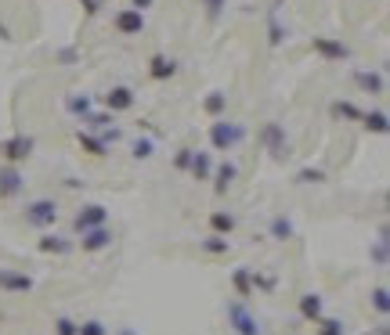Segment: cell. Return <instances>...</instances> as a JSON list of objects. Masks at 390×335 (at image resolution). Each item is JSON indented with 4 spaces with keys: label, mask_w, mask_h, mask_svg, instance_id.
<instances>
[{
    "label": "cell",
    "mask_w": 390,
    "mask_h": 335,
    "mask_svg": "<svg viewBox=\"0 0 390 335\" xmlns=\"http://www.w3.org/2000/svg\"><path fill=\"white\" fill-rule=\"evenodd\" d=\"M315 335H347V324L340 321V317H318L315 321Z\"/></svg>",
    "instance_id": "cell-32"
},
{
    "label": "cell",
    "mask_w": 390,
    "mask_h": 335,
    "mask_svg": "<svg viewBox=\"0 0 390 335\" xmlns=\"http://www.w3.org/2000/svg\"><path fill=\"white\" fill-rule=\"evenodd\" d=\"M116 123V115L105 108V112H87L83 119H80V130H95V134H102V130H109Z\"/></svg>",
    "instance_id": "cell-25"
},
{
    "label": "cell",
    "mask_w": 390,
    "mask_h": 335,
    "mask_svg": "<svg viewBox=\"0 0 390 335\" xmlns=\"http://www.w3.org/2000/svg\"><path fill=\"white\" fill-rule=\"evenodd\" d=\"M80 8H83V15H102V8H105V0H80Z\"/></svg>",
    "instance_id": "cell-41"
},
{
    "label": "cell",
    "mask_w": 390,
    "mask_h": 335,
    "mask_svg": "<svg viewBox=\"0 0 390 335\" xmlns=\"http://www.w3.org/2000/svg\"><path fill=\"white\" fill-rule=\"evenodd\" d=\"M209 180H214V191H217V195H228V188L238 180V166H235L231 159L214 163V173H209Z\"/></svg>",
    "instance_id": "cell-14"
},
{
    "label": "cell",
    "mask_w": 390,
    "mask_h": 335,
    "mask_svg": "<svg viewBox=\"0 0 390 335\" xmlns=\"http://www.w3.org/2000/svg\"><path fill=\"white\" fill-rule=\"evenodd\" d=\"M54 62L58 65H80V51L76 47H58L54 51Z\"/></svg>",
    "instance_id": "cell-37"
},
{
    "label": "cell",
    "mask_w": 390,
    "mask_h": 335,
    "mask_svg": "<svg viewBox=\"0 0 390 335\" xmlns=\"http://www.w3.org/2000/svg\"><path fill=\"white\" fill-rule=\"evenodd\" d=\"M369 260H372V267H386L390 263V231H386V224L379 227V238H376V246L369 249Z\"/></svg>",
    "instance_id": "cell-22"
},
{
    "label": "cell",
    "mask_w": 390,
    "mask_h": 335,
    "mask_svg": "<svg viewBox=\"0 0 390 335\" xmlns=\"http://www.w3.org/2000/svg\"><path fill=\"white\" fill-rule=\"evenodd\" d=\"M112 25H116V33H119V37H141V33H145V11H138V8H123V11H116V15H112Z\"/></svg>",
    "instance_id": "cell-8"
},
{
    "label": "cell",
    "mask_w": 390,
    "mask_h": 335,
    "mask_svg": "<svg viewBox=\"0 0 390 335\" xmlns=\"http://www.w3.org/2000/svg\"><path fill=\"white\" fill-rule=\"evenodd\" d=\"M188 173L192 180H209V173H214V151H192V163H188Z\"/></svg>",
    "instance_id": "cell-18"
},
{
    "label": "cell",
    "mask_w": 390,
    "mask_h": 335,
    "mask_svg": "<svg viewBox=\"0 0 390 335\" xmlns=\"http://www.w3.org/2000/svg\"><path fill=\"white\" fill-rule=\"evenodd\" d=\"M37 249H40L44 256H69V253L76 249V241H73V238H62V234H44V238H37Z\"/></svg>",
    "instance_id": "cell-15"
},
{
    "label": "cell",
    "mask_w": 390,
    "mask_h": 335,
    "mask_svg": "<svg viewBox=\"0 0 390 335\" xmlns=\"http://www.w3.org/2000/svg\"><path fill=\"white\" fill-rule=\"evenodd\" d=\"M152 4H156V0H130V8H138V11H148Z\"/></svg>",
    "instance_id": "cell-42"
},
{
    "label": "cell",
    "mask_w": 390,
    "mask_h": 335,
    "mask_svg": "<svg viewBox=\"0 0 390 335\" xmlns=\"http://www.w3.org/2000/svg\"><path fill=\"white\" fill-rule=\"evenodd\" d=\"M202 112L209 119H221L228 112V94H224V90H209V94L202 98Z\"/></svg>",
    "instance_id": "cell-27"
},
{
    "label": "cell",
    "mask_w": 390,
    "mask_h": 335,
    "mask_svg": "<svg viewBox=\"0 0 390 335\" xmlns=\"http://www.w3.org/2000/svg\"><path fill=\"white\" fill-rule=\"evenodd\" d=\"M76 144L87 151V156H95V159H105L109 156V141L95 130H76Z\"/></svg>",
    "instance_id": "cell-17"
},
{
    "label": "cell",
    "mask_w": 390,
    "mask_h": 335,
    "mask_svg": "<svg viewBox=\"0 0 390 335\" xmlns=\"http://www.w3.org/2000/svg\"><path fill=\"white\" fill-rule=\"evenodd\" d=\"M76 246H80L83 253H105V249L112 246V231H109V224L91 227V231H80V241H76Z\"/></svg>",
    "instance_id": "cell-11"
},
{
    "label": "cell",
    "mask_w": 390,
    "mask_h": 335,
    "mask_svg": "<svg viewBox=\"0 0 390 335\" xmlns=\"http://www.w3.org/2000/svg\"><path fill=\"white\" fill-rule=\"evenodd\" d=\"M177 58H170V54H152L148 58V80H156V83H166V80H173L177 76Z\"/></svg>",
    "instance_id": "cell-13"
},
{
    "label": "cell",
    "mask_w": 390,
    "mask_h": 335,
    "mask_svg": "<svg viewBox=\"0 0 390 335\" xmlns=\"http://www.w3.org/2000/svg\"><path fill=\"white\" fill-rule=\"evenodd\" d=\"M289 40V25L279 18V11H272V18H267V47H282Z\"/></svg>",
    "instance_id": "cell-26"
},
{
    "label": "cell",
    "mask_w": 390,
    "mask_h": 335,
    "mask_svg": "<svg viewBox=\"0 0 390 335\" xmlns=\"http://www.w3.org/2000/svg\"><path fill=\"white\" fill-rule=\"evenodd\" d=\"M235 227H238V220L231 217V213H224V209L209 213V231H214V234H231Z\"/></svg>",
    "instance_id": "cell-29"
},
{
    "label": "cell",
    "mask_w": 390,
    "mask_h": 335,
    "mask_svg": "<svg viewBox=\"0 0 390 335\" xmlns=\"http://www.w3.org/2000/svg\"><path fill=\"white\" fill-rule=\"evenodd\" d=\"M76 328H80V324H76L73 317H58V321H54V335H76Z\"/></svg>",
    "instance_id": "cell-40"
},
{
    "label": "cell",
    "mask_w": 390,
    "mask_h": 335,
    "mask_svg": "<svg viewBox=\"0 0 390 335\" xmlns=\"http://www.w3.org/2000/svg\"><path fill=\"white\" fill-rule=\"evenodd\" d=\"M296 310H300V317H304L307 324H315L322 314H325V299L318 296V292H304L296 299Z\"/></svg>",
    "instance_id": "cell-16"
},
{
    "label": "cell",
    "mask_w": 390,
    "mask_h": 335,
    "mask_svg": "<svg viewBox=\"0 0 390 335\" xmlns=\"http://www.w3.org/2000/svg\"><path fill=\"white\" fill-rule=\"evenodd\" d=\"M66 112L73 119H83L87 112H95V98L83 94V90H73V94H66Z\"/></svg>",
    "instance_id": "cell-19"
},
{
    "label": "cell",
    "mask_w": 390,
    "mask_h": 335,
    "mask_svg": "<svg viewBox=\"0 0 390 335\" xmlns=\"http://www.w3.org/2000/svg\"><path fill=\"white\" fill-rule=\"evenodd\" d=\"M76 335H109V328H105L102 321H83V324L76 328Z\"/></svg>",
    "instance_id": "cell-39"
},
{
    "label": "cell",
    "mask_w": 390,
    "mask_h": 335,
    "mask_svg": "<svg viewBox=\"0 0 390 335\" xmlns=\"http://www.w3.org/2000/svg\"><path fill=\"white\" fill-rule=\"evenodd\" d=\"M311 51L318 58H325V62H351V47L343 40H336V37H315Z\"/></svg>",
    "instance_id": "cell-7"
},
{
    "label": "cell",
    "mask_w": 390,
    "mask_h": 335,
    "mask_svg": "<svg viewBox=\"0 0 390 335\" xmlns=\"http://www.w3.org/2000/svg\"><path fill=\"white\" fill-rule=\"evenodd\" d=\"M102 224H109V209H105L102 202H87V206H80V209H76V217H73L76 234H80V231H91V227H102Z\"/></svg>",
    "instance_id": "cell-6"
},
{
    "label": "cell",
    "mask_w": 390,
    "mask_h": 335,
    "mask_svg": "<svg viewBox=\"0 0 390 335\" xmlns=\"http://www.w3.org/2000/svg\"><path fill=\"white\" fill-rule=\"evenodd\" d=\"M267 238H275V241H289V238H296V224L286 217V213H275L272 224H267Z\"/></svg>",
    "instance_id": "cell-20"
},
{
    "label": "cell",
    "mask_w": 390,
    "mask_h": 335,
    "mask_svg": "<svg viewBox=\"0 0 390 335\" xmlns=\"http://www.w3.org/2000/svg\"><path fill=\"white\" fill-rule=\"evenodd\" d=\"M224 314H228V328H231L235 335H264V324H260V317L246 307V299H231L228 307H224Z\"/></svg>",
    "instance_id": "cell-2"
},
{
    "label": "cell",
    "mask_w": 390,
    "mask_h": 335,
    "mask_svg": "<svg viewBox=\"0 0 390 335\" xmlns=\"http://www.w3.org/2000/svg\"><path fill=\"white\" fill-rule=\"evenodd\" d=\"M25 191V173L15 163L0 166V198H18Z\"/></svg>",
    "instance_id": "cell-9"
},
{
    "label": "cell",
    "mask_w": 390,
    "mask_h": 335,
    "mask_svg": "<svg viewBox=\"0 0 390 335\" xmlns=\"http://www.w3.org/2000/svg\"><path fill=\"white\" fill-rule=\"evenodd\" d=\"M275 285H279L275 274H260V270H253V292H257V289H260V292H275Z\"/></svg>",
    "instance_id": "cell-36"
},
{
    "label": "cell",
    "mask_w": 390,
    "mask_h": 335,
    "mask_svg": "<svg viewBox=\"0 0 390 335\" xmlns=\"http://www.w3.org/2000/svg\"><path fill=\"white\" fill-rule=\"evenodd\" d=\"M33 148H37V141L29 137V134H15V137H4L0 141V159L4 163H25L29 156H33Z\"/></svg>",
    "instance_id": "cell-5"
},
{
    "label": "cell",
    "mask_w": 390,
    "mask_h": 335,
    "mask_svg": "<svg viewBox=\"0 0 390 335\" xmlns=\"http://www.w3.org/2000/svg\"><path fill=\"white\" fill-rule=\"evenodd\" d=\"M243 141H246V127L243 123H231L228 115L209 123V148L214 151H235Z\"/></svg>",
    "instance_id": "cell-1"
},
{
    "label": "cell",
    "mask_w": 390,
    "mask_h": 335,
    "mask_svg": "<svg viewBox=\"0 0 390 335\" xmlns=\"http://www.w3.org/2000/svg\"><path fill=\"white\" fill-rule=\"evenodd\" d=\"M260 144H264V151H272L275 159H289V134L279 119H267L260 127Z\"/></svg>",
    "instance_id": "cell-4"
},
{
    "label": "cell",
    "mask_w": 390,
    "mask_h": 335,
    "mask_svg": "<svg viewBox=\"0 0 390 335\" xmlns=\"http://www.w3.org/2000/svg\"><path fill=\"white\" fill-rule=\"evenodd\" d=\"M130 156H134L138 163H145V159H152V156H156V144L148 141V137H138V141L130 144Z\"/></svg>",
    "instance_id": "cell-34"
},
{
    "label": "cell",
    "mask_w": 390,
    "mask_h": 335,
    "mask_svg": "<svg viewBox=\"0 0 390 335\" xmlns=\"http://www.w3.org/2000/svg\"><path fill=\"white\" fill-rule=\"evenodd\" d=\"M192 151H195V148H188V144L173 151V170H177V173H188V163H192Z\"/></svg>",
    "instance_id": "cell-38"
},
{
    "label": "cell",
    "mask_w": 390,
    "mask_h": 335,
    "mask_svg": "<svg viewBox=\"0 0 390 335\" xmlns=\"http://www.w3.org/2000/svg\"><path fill=\"white\" fill-rule=\"evenodd\" d=\"M199 249L206 256H228L231 253V238L228 234H206V238H199Z\"/></svg>",
    "instance_id": "cell-23"
},
{
    "label": "cell",
    "mask_w": 390,
    "mask_h": 335,
    "mask_svg": "<svg viewBox=\"0 0 390 335\" xmlns=\"http://www.w3.org/2000/svg\"><path fill=\"white\" fill-rule=\"evenodd\" d=\"M199 8L206 11V18H209V22H217V18L228 11V0H199Z\"/></svg>",
    "instance_id": "cell-35"
},
{
    "label": "cell",
    "mask_w": 390,
    "mask_h": 335,
    "mask_svg": "<svg viewBox=\"0 0 390 335\" xmlns=\"http://www.w3.org/2000/svg\"><path fill=\"white\" fill-rule=\"evenodd\" d=\"M358 123H362L369 134H379V137L390 130V119H386V112H383V108H379V112H362V119H358Z\"/></svg>",
    "instance_id": "cell-28"
},
{
    "label": "cell",
    "mask_w": 390,
    "mask_h": 335,
    "mask_svg": "<svg viewBox=\"0 0 390 335\" xmlns=\"http://www.w3.org/2000/svg\"><path fill=\"white\" fill-rule=\"evenodd\" d=\"M369 303L376 307L379 317H386V314H390V289H386V285H376V289L369 292Z\"/></svg>",
    "instance_id": "cell-33"
},
{
    "label": "cell",
    "mask_w": 390,
    "mask_h": 335,
    "mask_svg": "<svg viewBox=\"0 0 390 335\" xmlns=\"http://www.w3.org/2000/svg\"><path fill=\"white\" fill-rule=\"evenodd\" d=\"M102 105H105L112 115H119V112H130V108L138 105V94H134L130 87H112V90H105Z\"/></svg>",
    "instance_id": "cell-12"
},
{
    "label": "cell",
    "mask_w": 390,
    "mask_h": 335,
    "mask_svg": "<svg viewBox=\"0 0 390 335\" xmlns=\"http://www.w3.org/2000/svg\"><path fill=\"white\" fill-rule=\"evenodd\" d=\"M0 292H8V296H25V292H33V278H29L25 270L0 267Z\"/></svg>",
    "instance_id": "cell-10"
},
{
    "label": "cell",
    "mask_w": 390,
    "mask_h": 335,
    "mask_svg": "<svg viewBox=\"0 0 390 335\" xmlns=\"http://www.w3.org/2000/svg\"><path fill=\"white\" fill-rule=\"evenodd\" d=\"M112 335H141V331H138V328H130V324H123V328H116Z\"/></svg>",
    "instance_id": "cell-43"
},
{
    "label": "cell",
    "mask_w": 390,
    "mask_h": 335,
    "mask_svg": "<svg viewBox=\"0 0 390 335\" xmlns=\"http://www.w3.org/2000/svg\"><path fill=\"white\" fill-rule=\"evenodd\" d=\"M231 289L238 299H250L253 296V270L250 267H235L231 270Z\"/></svg>",
    "instance_id": "cell-24"
},
{
    "label": "cell",
    "mask_w": 390,
    "mask_h": 335,
    "mask_svg": "<svg viewBox=\"0 0 390 335\" xmlns=\"http://www.w3.org/2000/svg\"><path fill=\"white\" fill-rule=\"evenodd\" d=\"M329 112H333V119H347V123H358V119H362V108L354 101H333Z\"/></svg>",
    "instance_id": "cell-31"
},
{
    "label": "cell",
    "mask_w": 390,
    "mask_h": 335,
    "mask_svg": "<svg viewBox=\"0 0 390 335\" xmlns=\"http://www.w3.org/2000/svg\"><path fill=\"white\" fill-rule=\"evenodd\" d=\"M325 180H329V173L322 166H304V170H296L293 184H325Z\"/></svg>",
    "instance_id": "cell-30"
},
{
    "label": "cell",
    "mask_w": 390,
    "mask_h": 335,
    "mask_svg": "<svg viewBox=\"0 0 390 335\" xmlns=\"http://www.w3.org/2000/svg\"><path fill=\"white\" fill-rule=\"evenodd\" d=\"M354 83L362 87L365 94H383V90H386L383 72H372V69H358V72H354Z\"/></svg>",
    "instance_id": "cell-21"
},
{
    "label": "cell",
    "mask_w": 390,
    "mask_h": 335,
    "mask_svg": "<svg viewBox=\"0 0 390 335\" xmlns=\"http://www.w3.org/2000/svg\"><path fill=\"white\" fill-rule=\"evenodd\" d=\"M22 220H25L29 227H37V231L54 227V224H58V202H54V198H33V202H25Z\"/></svg>",
    "instance_id": "cell-3"
},
{
    "label": "cell",
    "mask_w": 390,
    "mask_h": 335,
    "mask_svg": "<svg viewBox=\"0 0 390 335\" xmlns=\"http://www.w3.org/2000/svg\"><path fill=\"white\" fill-rule=\"evenodd\" d=\"M0 40H11V29H8L4 22H0Z\"/></svg>",
    "instance_id": "cell-44"
}]
</instances>
